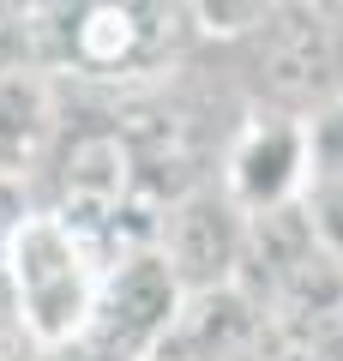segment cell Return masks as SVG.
Here are the masks:
<instances>
[{
  "mask_svg": "<svg viewBox=\"0 0 343 361\" xmlns=\"http://www.w3.org/2000/svg\"><path fill=\"white\" fill-rule=\"evenodd\" d=\"M217 180H223V193L235 199L247 217L301 205L307 180H313V163H307V121L301 115H277V109H247V115L235 121V133L223 139Z\"/></svg>",
  "mask_w": 343,
  "mask_h": 361,
  "instance_id": "7",
  "label": "cell"
},
{
  "mask_svg": "<svg viewBox=\"0 0 343 361\" xmlns=\"http://www.w3.org/2000/svg\"><path fill=\"white\" fill-rule=\"evenodd\" d=\"M301 205H307V217H313V229H319V241H325V253L343 265V175L313 180V187L301 193Z\"/></svg>",
  "mask_w": 343,
  "mask_h": 361,
  "instance_id": "14",
  "label": "cell"
},
{
  "mask_svg": "<svg viewBox=\"0 0 343 361\" xmlns=\"http://www.w3.org/2000/svg\"><path fill=\"white\" fill-rule=\"evenodd\" d=\"M337 313H343V307H337Z\"/></svg>",
  "mask_w": 343,
  "mask_h": 361,
  "instance_id": "16",
  "label": "cell"
},
{
  "mask_svg": "<svg viewBox=\"0 0 343 361\" xmlns=\"http://www.w3.org/2000/svg\"><path fill=\"white\" fill-rule=\"evenodd\" d=\"M265 361H343V313L283 319L277 331H271Z\"/></svg>",
  "mask_w": 343,
  "mask_h": 361,
  "instance_id": "11",
  "label": "cell"
},
{
  "mask_svg": "<svg viewBox=\"0 0 343 361\" xmlns=\"http://www.w3.org/2000/svg\"><path fill=\"white\" fill-rule=\"evenodd\" d=\"M187 289L175 283V271L163 265L157 247H139V253L114 259L109 277H102L97 295V319H90L78 355L85 361H151L163 349L169 325H175Z\"/></svg>",
  "mask_w": 343,
  "mask_h": 361,
  "instance_id": "6",
  "label": "cell"
},
{
  "mask_svg": "<svg viewBox=\"0 0 343 361\" xmlns=\"http://www.w3.org/2000/svg\"><path fill=\"white\" fill-rule=\"evenodd\" d=\"M114 259L90 229L49 205H30L18 229L0 247V271H6V301L13 319L42 355H66L85 343L90 319H97V295Z\"/></svg>",
  "mask_w": 343,
  "mask_h": 361,
  "instance_id": "2",
  "label": "cell"
},
{
  "mask_svg": "<svg viewBox=\"0 0 343 361\" xmlns=\"http://www.w3.org/2000/svg\"><path fill=\"white\" fill-rule=\"evenodd\" d=\"M66 121V85H54L42 66L0 78V180L37 193L49 151Z\"/></svg>",
  "mask_w": 343,
  "mask_h": 361,
  "instance_id": "9",
  "label": "cell"
},
{
  "mask_svg": "<svg viewBox=\"0 0 343 361\" xmlns=\"http://www.w3.org/2000/svg\"><path fill=\"white\" fill-rule=\"evenodd\" d=\"M271 331H277V319L241 283L199 289V295L181 301L175 325L151 361H265Z\"/></svg>",
  "mask_w": 343,
  "mask_h": 361,
  "instance_id": "8",
  "label": "cell"
},
{
  "mask_svg": "<svg viewBox=\"0 0 343 361\" xmlns=\"http://www.w3.org/2000/svg\"><path fill=\"white\" fill-rule=\"evenodd\" d=\"M18 6H30V0H18Z\"/></svg>",
  "mask_w": 343,
  "mask_h": 361,
  "instance_id": "15",
  "label": "cell"
},
{
  "mask_svg": "<svg viewBox=\"0 0 343 361\" xmlns=\"http://www.w3.org/2000/svg\"><path fill=\"white\" fill-rule=\"evenodd\" d=\"M37 66V30H30V6L0 0V78L30 73Z\"/></svg>",
  "mask_w": 343,
  "mask_h": 361,
  "instance_id": "13",
  "label": "cell"
},
{
  "mask_svg": "<svg viewBox=\"0 0 343 361\" xmlns=\"http://www.w3.org/2000/svg\"><path fill=\"white\" fill-rule=\"evenodd\" d=\"M247 229H253V217L223 193L217 175H205V180H193V187H181V193H169L157 205L151 247L175 271V283L187 295H199V289H229L241 277Z\"/></svg>",
  "mask_w": 343,
  "mask_h": 361,
  "instance_id": "5",
  "label": "cell"
},
{
  "mask_svg": "<svg viewBox=\"0 0 343 361\" xmlns=\"http://www.w3.org/2000/svg\"><path fill=\"white\" fill-rule=\"evenodd\" d=\"M307 163H313V180L343 175V97H331L325 109L307 115ZM307 180V187H313Z\"/></svg>",
  "mask_w": 343,
  "mask_h": 361,
  "instance_id": "12",
  "label": "cell"
},
{
  "mask_svg": "<svg viewBox=\"0 0 343 361\" xmlns=\"http://www.w3.org/2000/svg\"><path fill=\"white\" fill-rule=\"evenodd\" d=\"M37 66L85 97L157 90L205 49L187 0H30Z\"/></svg>",
  "mask_w": 343,
  "mask_h": 361,
  "instance_id": "1",
  "label": "cell"
},
{
  "mask_svg": "<svg viewBox=\"0 0 343 361\" xmlns=\"http://www.w3.org/2000/svg\"><path fill=\"white\" fill-rule=\"evenodd\" d=\"M235 283L271 313V319H313V313L343 307V265L325 253L307 205H283L253 217L247 229V259Z\"/></svg>",
  "mask_w": 343,
  "mask_h": 361,
  "instance_id": "4",
  "label": "cell"
},
{
  "mask_svg": "<svg viewBox=\"0 0 343 361\" xmlns=\"http://www.w3.org/2000/svg\"><path fill=\"white\" fill-rule=\"evenodd\" d=\"M277 6L283 0H187L193 30H199L205 49H235V42H247Z\"/></svg>",
  "mask_w": 343,
  "mask_h": 361,
  "instance_id": "10",
  "label": "cell"
},
{
  "mask_svg": "<svg viewBox=\"0 0 343 361\" xmlns=\"http://www.w3.org/2000/svg\"><path fill=\"white\" fill-rule=\"evenodd\" d=\"M217 61L241 85L247 109L307 121L331 97H343V18L319 0H283L247 42L217 49Z\"/></svg>",
  "mask_w": 343,
  "mask_h": 361,
  "instance_id": "3",
  "label": "cell"
}]
</instances>
